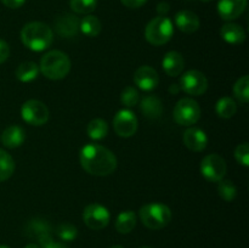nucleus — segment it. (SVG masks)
I'll return each mask as SVG.
<instances>
[{
  "instance_id": "nucleus-11",
  "label": "nucleus",
  "mask_w": 249,
  "mask_h": 248,
  "mask_svg": "<svg viewBox=\"0 0 249 248\" xmlns=\"http://www.w3.org/2000/svg\"><path fill=\"white\" fill-rule=\"evenodd\" d=\"M139 122L130 109H121L113 118V129L121 138H130L138 130Z\"/></svg>"
},
{
  "instance_id": "nucleus-41",
  "label": "nucleus",
  "mask_w": 249,
  "mask_h": 248,
  "mask_svg": "<svg viewBox=\"0 0 249 248\" xmlns=\"http://www.w3.org/2000/svg\"><path fill=\"white\" fill-rule=\"evenodd\" d=\"M111 248H124V247H122V246H119V245H116V246H112Z\"/></svg>"
},
{
  "instance_id": "nucleus-39",
  "label": "nucleus",
  "mask_w": 249,
  "mask_h": 248,
  "mask_svg": "<svg viewBox=\"0 0 249 248\" xmlns=\"http://www.w3.org/2000/svg\"><path fill=\"white\" fill-rule=\"evenodd\" d=\"M179 90H180V87H179V85H177V84H173L172 87L169 88V91L170 92H174V94H177V92L179 91Z\"/></svg>"
},
{
  "instance_id": "nucleus-18",
  "label": "nucleus",
  "mask_w": 249,
  "mask_h": 248,
  "mask_svg": "<svg viewBox=\"0 0 249 248\" xmlns=\"http://www.w3.org/2000/svg\"><path fill=\"white\" fill-rule=\"evenodd\" d=\"M26 140V133L19 125H10L2 131L1 142L7 148L19 147Z\"/></svg>"
},
{
  "instance_id": "nucleus-38",
  "label": "nucleus",
  "mask_w": 249,
  "mask_h": 248,
  "mask_svg": "<svg viewBox=\"0 0 249 248\" xmlns=\"http://www.w3.org/2000/svg\"><path fill=\"white\" fill-rule=\"evenodd\" d=\"M169 9H170V5L165 1L160 2V4L157 5V12L160 14V16H164V15L169 11Z\"/></svg>"
},
{
  "instance_id": "nucleus-24",
  "label": "nucleus",
  "mask_w": 249,
  "mask_h": 248,
  "mask_svg": "<svg viewBox=\"0 0 249 248\" xmlns=\"http://www.w3.org/2000/svg\"><path fill=\"white\" fill-rule=\"evenodd\" d=\"M136 225V214L131 211L119 213L116 219V230L119 233H129Z\"/></svg>"
},
{
  "instance_id": "nucleus-22",
  "label": "nucleus",
  "mask_w": 249,
  "mask_h": 248,
  "mask_svg": "<svg viewBox=\"0 0 249 248\" xmlns=\"http://www.w3.org/2000/svg\"><path fill=\"white\" fill-rule=\"evenodd\" d=\"M26 233L28 237L40 240L44 236L51 235L50 225L43 219H32L26 226Z\"/></svg>"
},
{
  "instance_id": "nucleus-32",
  "label": "nucleus",
  "mask_w": 249,
  "mask_h": 248,
  "mask_svg": "<svg viewBox=\"0 0 249 248\" xmlns=\"http://www.w3.org/2000/svg\"><path fill=\"white\" fill-rule=\"evenodd\" d=\"M140 100V95L139 91L134 87H126L121 94V102L125 107L130 108V107L136 106Z\"/></svg>"
},
{
  "instance_id": "nucleus-40",
  "label": "nucleus",
  "mask_w": 249,
  "mask_h": 248,
  "mask_svg": "<svg viewBox=\"0 0 249 248\" xmlns=\"http://www.w3.org/2000/svg\"><path fill=\"white\" fill-rule=\"evenodd\" d=\"M24 248H40V246L36 245V243H29V245H27Z\"/></svg>"
},
{
  "instance_id": "nucleus-2",
  "label": "nucleus",
  "mask_w": 249,
  "mask_h": 248,
  "mask_svg": "<svg viewBox=\"0 0 249 248\" xmlns=\"http://www.w3.org/2000/svg\"><path fill=\"white\" fill-rule=\"evenodd\" d=\"M21 40L32 51H44L50 48L53 40V32L43 22H29L22 28Z\"/></svg>"
},
{
  "instance_id": "nucleus-30",
  "label": "nucleus",
  "mask_w": 249,
  "mask_h": 248,
  "mask_svg": "<svg viewBox=\"0 0 249 248\" xmlns=\"http://www.w3.org/2000/svg\"><path fill=\"white\" fill-rule=\"evenodd\" d=\"M71 9L75 14L89 15L97 6V0H70Z\"/></svg>"
},
{
  "instance_id": "nucleus-14",
  "label": "nucleus",
  "mask_w": 249,
  "mask_h": 248,
  "mask_svg": "<svg viewBox=\"0 0 249 248\" xmlns=\"http://www.w3.org/2000/svg\"><path fill=\"white\" fill-rule=\"evenodd\" d=\"M247 0H219L218 12L224 21H233L245 12Z\"/></svg>"
},
{
  "instance_id": "nucleus-27",
  "label": "nucleus",
  "mask_w": 249,
  "mask_h": 248,
  "mask_svg": "<svg viewBox=\"0 0 249 248\" xmlns=\"http://www.w3.org/2000/svg\"><path fill=\"white\" fill-rule=\"evenodd\" d=\"M15 160L6 151L0 150V182L10 179L15 172Z\"/></svg>"
},
{
  "instance_id": "nucleus-10",
  "label": "nucleus",
  "mask_w": 249,
  "mask_h": 248,
  "mask_svg": "<svg viewBox=\"0 0 249 248\" xmlns=\"http://www.w3.org/2000/svg\"><path fill=\"white\" fill-rule=\"evenodd\" d=\"M21 116L26 123L40 126L49 121V109L46 105L39 100H28L22 106Z\"/></svg>"
},
{
  "instance_id": "nucleus-13",
  "label": "nucleus",
  "mask_w": 249,
  "mask_h": 248,
  "mask_svg": "<svg viewBox=\"0 0 249 248\" xmlns=\"http://www.w3.org/2000/svg\"><path fill=\"white\" fill-rule=\"evenodd\" d=\"M79 22L75 15L62 14L56 17L55 19V31L62 38H72L77 35L79 31Z\"/></svg>"
},
{
  "instance_id": "nucleus-15",
  "label": "nucleus",
  "mask_w": 249,
  "mask_h": 248,
  "mask_svg": "<svg viewBox=\"0 0 249 248\" xmlns=\"http://www.w3.org/2000/svg\"><path fill=\"white\" fill-rule=\"evenodd\" d=\"M185 146L194 152H201L208 145V136L202 129L189 128L182 136Z\"/></svg>"
},
{
  "instance_id": "nucleus-44",
  "label": "nucleus",
  "mask_w": 249,
  "mask_h": 248,
  "mask_svg": "<svg viewBox=\"0 0 249 248\" xmlns=\"http://www.w3.org/2000/svg\"><path fill=\"white\" fill-rule=\"evenodd\" d=\"M140 248H152V247H140Z\"/></svg>"
},
{
  "instance_id": "nucleus-43",
  "label": "nucleus",
  "mask_w": 249,
  "mask_h": 248,
  "mask_svg": "<svg viewBox=\"0 0 249 248\" xmlns=\"http://www.w3.org/2000/svg\"><path fill=\"white\" fill-rule=\"evenodd\" d=\"M201 1H204V2H208V1H211V0H201Z\"/></svg>"
},
{
  "instance_id": "nucleus-36",
  "label": "nucleus",
  "mask_w": 249,
  "mask_h": 248,
  "mask_svg": "<svg viewBox=\"0 0 249 248\" xmlns=\"http://www.w3.org/2000/svg\"><path fill=\"white\" fill-rule=\"evenodd\" d=\"M121 1L124 6L129 7V9H139L142 5H145L147 0H121Z\"/></svg>"
},
{
  "instance_id": "nucleus-26",
  "label": "nucleus",
  "mask_w": 249,
  "mask_h": 248,
  "mask_svg": "<svg viewBox=\"0 0 249 248\" xmlns=\"http://www.w3.org/2000/svg\"><path fill=\"white\" fill-rule=\"evenodd\" d=\"M236 111H237V104L235 102V100L229 96L221 97L215 105V112L220 118H231V117L235 116Z\"/></svg>"
},
{
  "instance_id": "nucleus-34",
  "label": "nucleus",
  "mask_w": 249,
  "mask_h": 248,
  "mask_svg": "<svg viewBox=\"0 0 249 248\" xmlns=\"http://www.w3.org/2000/svg\"><path fill=\"white\" fill-rule=\"evenodd\" d=\"M38 242L39 245H40V248H67L63 243L55 242V241L53 240V237H51V235L44 236V237H41Z\"/></svg>"
},
{
  "instance_id": "nucleus-21",
  "label": "nucleus",
  "mask_w": 249,
  "mask_h": 248,
  "mask_svg": "<svg viewBox=\"0 0 249 248\" xmlns=\"http://www.w3.org/2000/svg\"><path fill=\"white\" fill-rule=\"evenodd\" d=\"M39 66L33 61H26L22 62L18 67L16 68V78L22 83H29L32 80L36 79L39 74Z\"/></svg>"
},
{
  "instance_id": "nucleus-3",
  "label": "nucleus",
  "mask_w": 249,
  "mask_h": 248,
  "mask_svg": "<svg viewBox=\"0 0 249 248\" xmlns=\"http://www.w3.org/2000/svg\"><path fill=\"white\" fill-rule=\"evenodd\" d=\"M39 71L48 79L61 80L67 77L68 73H70L71 60L62 51H49L41 57Z\"/></svg>"
},
{
  "instance_id": "nucleus-4",
  "label": "nucleus",
  "mask_w": 249,
  "mask_h": 248,
  "mask_svg": "<svg viewBox=\"0 0 249 248\" xmlns=\"http://www.w3.org/2000/svg\"><path fill=\"white\" fill-rule=\"evenodd\" d=\"M139 216L147 229L160 230L172 220V211L165 204L153 202L141 207L139 211Z\"/></svg>"
},
{
  "instance_id": "nucleus-9",
  "label": "nucleus",
  "mask_w": 249,
  "mask_h": 248,
  "mask_svg": "<svg viewBox=\"0 0 249 248\" xmlns=\"http://www.w3.org/2000/svg\"><path fill=\"white\" fill-rule=\"evenodd\" d=\"M83 220L85 225L91 230H102L111 220L108 209L100 203H91L87 206L83 212Z\"/></svg>"
},
{
  "instance_id": "nucleus-42",
  "label": "nucleus",
  "mask_w": 249,
  "mask_h": 248,
  "mask_svg": "<svg viewBox=\"0 0 249 248\" xmlns=\"http://www.w3.org/2000/svg\"><path fill=\"white\" fill-rule=\"evenodd\" d=\"M0 248H10V247H7V246H4V245H0Z\"/></svg>"
},
{
  "instance_id": "nucleus-20",
  "label": "nucleus",
  "mask_w": 249,
  "mask_h": 248,
  "mask_svg": "<svg viewBox=\"0 0 249 248\" xmlns=\"http://www.w3.org/2000/svg\"><path fill=\"white\" fill-rule=\"evenodd\" d=\"M220 35L226 43L236 45V44H241L245 41L246 32L240 24L229 22V23H225L221 27Z\"/></svg>"
},
{
  "instance_id": "nucleus-16",
  "label": "nucleus",
  "mask_w": 249,
  "mask_h": 248,
  "mask_svg": "<svg viewBox=\"0 0 249 248\" xmlns=\"http://www.w3.org/2000/svg\"><path fill=\"white\" fill-rule=\"evenodd\" d=\"M175 24L184 33H195L199 28L198 16L190 10H181L175 15Z\"/></svg>"
},
{
  "instance_id": "nucleus-23",
  "label": "nucleus",
  "mask_w": 249,
  "mask_h": 248,
  "mask_svg": "<svg viewBox=\"0 0 249 248\" xmlns=\"http://www.w3.org/2000/svg\"><path fill=\"white\" fill-rule=\"evenodd\" d=\"M101 22L96 16H92V15H87L79 22V31L90 38H95V36L99 35L101 33Z\"/></svg>"
},
{
  "instance_id": "nucleus-8",
  "label": "nucleus",
  "mask_w": 249,
  "mask_h": 248,
  "mask_svg": "<svg viewBox=\"0 0 249 248\" xmlns=\"http://www.w3.org/2000/svg\"><path fill=\"white\" fill-rule=\"evenodd\" d=\"M179 87L186 94L192 96H201L208 89V79L199 71L191 70L181 75Z\"/></svg>"
},
{
  "instance_id": "nucleus-25",
  "label": "nucleus",
  "mask_w": 249,
  "mask_h": 248,
  "mask_svg": "<svg viewBox=\"0 0 249 248\" xmlns=\"http://www.w3.org/2000/svg\"><path fill=\"white\" fill-rule=\"evenodd\" d=\"M87 133L92 140H102L108 134V124L105 119L95 118L89 122L87 126Z\"/></svg>"
},
{
  "instance_id": "nucleus-19",
  "label": "nucleus",
  "mask_w": 249,
  "mask_h": 248,
  "mask_svg": "<svg viewBox=\"0 0 249 248\" xmlns=\"http://www.w3.org/2000/svg\"><path fill=\"white\" fill-rule=\"evenodd\" d=\"M140 109L147 118L157 119L163 113V104L155 95H147L141 100Z\"/></svg>"
},
{
  "instance_id": "nucleus-35",
  "label": "nucleus",
  "mask_w": 249,
  "mask_h": 248,
  "mask_svg": "<svg viewBox=\"0 0 249 248\" xmlns=\"http://www.w3.org/2000/svg\"><path fill=\"white\" fill-rule=\"evenodd\" d=\"M9 55H10L9 44H7L5 40H2V39H0V65L4 63L5 61L9 58Z\"/></svg>"
},
{
  "instance_id": "nucleus-33",
  "label": "nucleus",
  "mask_w": 249,
  "mask_h": 248,
  "mask_svg": "<svg viewBox=\"0 0 249 248\" xmlns=\"http://www.w3.org/2000/svg\"><path fill=\"white\" fill-rule=\"evenodd\" d=\"M235 158L240 164L248 167L249 165V145L247 142L240 143L235 150Z\"/></svg>"
},
{
  "instance_id": "nucleus-7",
  "label": "nucleus",
  "mask_w": 249,
  "mask_h": 248,
  "mask_svg": "<svg viewBox=\"0 0 249 248\" xmlns=\"http://www.w3.org/2000/svg\"><path fill=\"white\" fill-rule=\"evenodd\" d=\"M201 173L208 181L219 182L226 174L225 159L216 153L206 156L201 162Z\"/></svg>"
},
{
  "instance_id": "nucleus-6",
  "label": "nucleus",
  "mask_w": 249,
  "mask_h": 248,
  "mask_svg": "<svg viewBox=\"0 0 249 248\" xmlns=\"http://www.w3.org/2000/svg\"><path fill=\"white\" fill-rule=\"evenodd\" d=\"M201 118V107L195 100L185 97L178 101L174 107V119L179 125L190 126Z\"/></svg>"
},
{
  "instance_id": "nucleus-17",
  "label": "nucleus",
  "mask_w": 249,
  "mask_h": 248,
  "mask_svg": "<svg viewBox=\"0 0 249 248\" xmlns=\"http://www.w3.org/2000/svg\"><path fill=\"white\" fill-rule=\"evenodd\" d=\"M163 70L170 77H177L181 74L185 67V60L182 55L178 51H169L164 55L162 61Z\"/></svg>"
},
{
  "instance_id": "nucleus-29",
  "label": "nucleus",
  "mask_w": 249,
  "mask_h": 248,
  "mask_svg": "<svg viewBox=\"0 0 249 248\" xmlns=\"http://www.w3.org/2000/svg\"><path fill=\"white\" fill-rule=\"evenodd\" d=\"M218 194L224 201L231 202L237 196V189L231 180H220L218 185Z\"/></svg>"
},
{
  "instance_id": "nucleus-12",
  "label": "nucleus",
  "mask_w": 249,
  "mask_h": 248,
  "mask_svg": "<svg viewBox=\"0 0 249 248\" xmlns=\"http://www.w3.org/2000/svg\"><path fill=\"white\" fill-rule=\"evenodd\" d=\"M134 83L143 91H152L160 84V75L155 68L141 66L134 73Z\"/></svg>"
},
{
  "instance_id": "nucleus-28",
  "label": "nucleus",
  "mask_w": 249,
  "mask_h": 248,
  "mask_svg": "<svg viewBox=\"0 0 249 248\" xmlns=\"http://www.w3.org/2000/svg\"><path fill=\"white\" fill-rule=\"evenodd\" d=\"M233 94L235 97L242 104H247L249 101V77L243 75L233 85Z\"/></svg>"
},
{
  "instance_id": "nucleus-31",
  "label": "nucleus",
  "mask_w": 249,
  "mask_h": 248,
  "mask_svg": "<svg viewBox=\"0 0 249 248\" xmlns=\"http://www.w3.org/2000/svg\"><path fill=\"white\" fill-rule=\"evenodd\" d=\"M55 233L62 241H73L77 238L78 230L74 225L70 223H62L56 228Z\"/></svg>"
},
{
  "instance_id": "nucleus-5",
  "label": "nucleus",
  "mask_w": 249,
  "mask_h": 248,
  "mask_svg": "<svg viewBox=\"0 0 249 248\" xmlns=\"http://www.w3.org/2000/svg\"><path fill=\"white\" fill-rule=\"evenodd\" d=\"M174 27L172 21L165 16H157L151 19L145 28V38L150 44L160 46L172 39Z\"/></svg>"
},
{
  "instance_id": "nucleus-1",
  "label": "nucleus",
  "mask_w": 249,
  "mask_h": 248,
  "mask_svg": "<svg viewBox=\"0 0 249 248\" xmlns=\"http://www.w3.org/2000/svg\"><path fill=\"white\" fill-rule=\"evenodd\" d=\"M80 165L87 173L96 177L111 175L117 168V158L112 151L97 143H88L80 150Z\"/></svg>"
},
{
  "instance_id": "nucleus-37",
  "label": "nucleus",
  "mask_w": 249,
  "mask_h": 248,
  "mask_svg": "<svg viewBox=\"0 0 249 248\" xmlns=\"http://www.w3.org/2000/svg\"><path fill=\"white\" fill-rule=\"evenodd\" d=\"M1 2L10 9H18L26 2V0H1Z\"/></svg>"
}]
</instances>
